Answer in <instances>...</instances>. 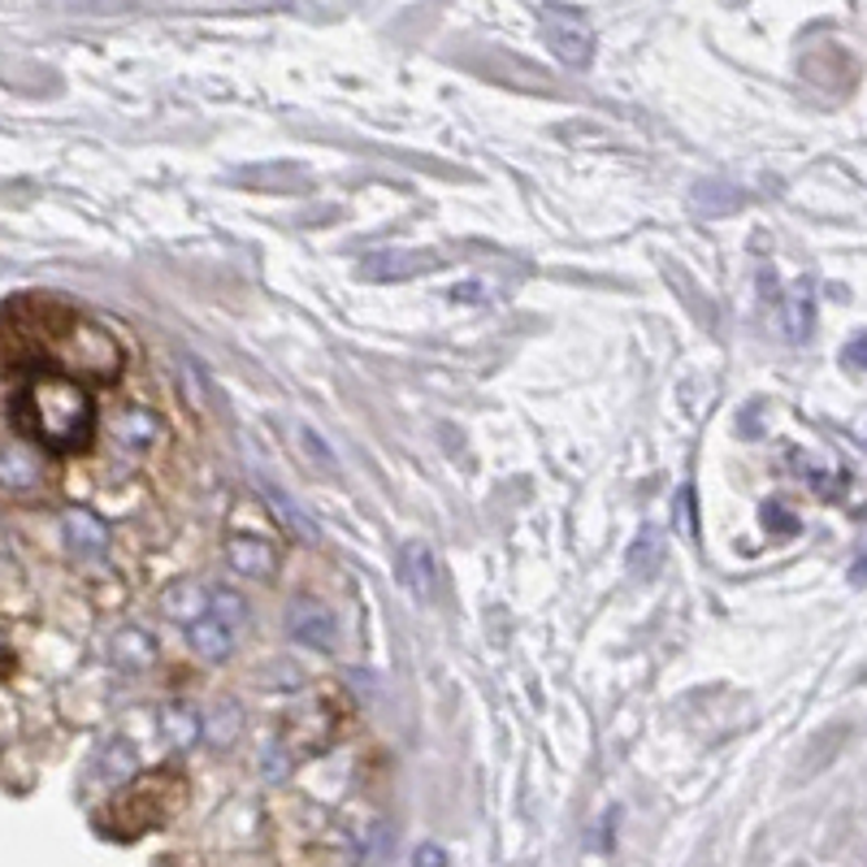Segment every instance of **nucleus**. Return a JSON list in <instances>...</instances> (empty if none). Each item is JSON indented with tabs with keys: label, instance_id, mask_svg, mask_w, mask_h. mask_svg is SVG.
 <instances>
[{
	"label": "nucleus",
	"instance_id": "aec40b11",
	"mask_svg": "<svg viewBox=\"0 0 867 867\" xmlns=\"http://www.w3.org/2000/svg\"><path fill=\"white\" fill-rule=\"evenodd\" d=\"M764 525H772L776 534H794V529H798V525H794V516H789L785 508H776V504L764 508Z\"/></svg>",
	"mask_w": 867,
	"mask_h": 867
},
{
	"label": "nucleus",
	"instance_id": "f8f14e48",
	"mask_svg": "<svg viewBox=\"0 0 867 867\" xmlns=\"http://www.w3.org/2000/svg\"><path fill=\"white\" fill-rule=\"evenodd\" d=\"M660 564H663V534L656 525H647V529L638 534V543L629 547V577H633V581H647Z\"/></svg>",
	"mask_w": 867,
	"mask_h": 867
},
{
	"label": "nucleus",
	"instance_id": "f3484780",
	"mask_svg": "<svg viewBox=\"0 0 867 867\" xmlns=\"http://www.w3.org/2000/svg\"><path fill=\"white\" fill-rule=\"evenodd\" d=\"M208 612L221 616V620H226L235 633L248 625V603H244L235 590H213V599H208Z\"/></svg>",
	"mask_w": 867,
	"mask_h": 867
},
{
	"label": "nucleus",
	"instance_id": "7ed1b4c3",
	"mask_svg": "<svg viewBox=\"0 0 867 867\" xmlns=\"http://www.w3.org/2000/svg\"><path fill=\"white\" fill-rule=\"evenodd\" d=\"M287 629L300 647H312V651H330L334 638H339V625L326 603H317L312 595H296L291 608H287Z\"/></svg>",
	"mask_w": 867,
	"mask_h": 867
},
{
	"label": "nucleus",
	"instance_id": "dca6fc26",
	"mask_svg": "<svg viewBox=\"0 0 867 867\" xmlns=\"http://www.w3.org/2000/svg\"><path fill=\"white\" fill-rule=\"evenodd\" d=\"M265 499H269V508H273L278 516H282V520H287V525H291V534H300V538H317V529L308 525V516L296 508V504H291V499H287L278 486H265Z\"/></svg>",
	"mask_w": 867,
	"mask_h": 867
},
{
	"label": "nucleus",
	"instance_id": "4468645a",
	"mask_svg": "<svg viewBox=\"0 0 867 867\" xmlns=\"http://www.w3.org/2000/svg\"><path fill=\"white\" fill-rule=\"evenodd\" d=\"M153 642L140 633V629H122L117 638H113V660L122 663V668H148L153 663Z\"/></svg>",
	"mask_w": 867,
	"mask_h": 867
},
{
	"label": "nucleus",
	"instance_id": "423d86ee",
	"mask_svg": "<svg viewBox=\"0 0 867 867\" xmlns=\"http://www.w3.org/2000/svg\"><path fill=\"white\" fill-rule=\"evenodd\" d=\"M61 529H65V547H70L79 560H101L104 551H109V529H104L92 512L70 508L65 512V520H61Z\"/></svg>",
	"mask_w": 867,
	"mask_h": 867
},
{
	"label": "nucleus",
	"instance_id": "412c9836",
	"mask_svg": "<svg viewBox=\"0 0 867 867\" xmlns=\"http://www.w3.org/2000/svg\"><path fill=\"white\" fill-rule=\"evenodd\" d=\"M859 364H864V339H855V343L846 348V369H855V373H859Z\"/></svg>",
	"mask_w": 867,
	"mask_h": 867
},
{
	"label": "nucleus",
	"instance_id": "2eb2a0df",
	"mask_svg": "<svg viewBox=\"0 0 867 867\" xmlns=\"http://www.w3.org/2000/svg\"><path fill=\"white\" fill-rule=\"evenodd\" d=\"M161 724H165V737L178 742V746H192L200 737V715L192 712V708H165Z\"/></svg>",
	"mask_w": 867,
	"mask_h": 867
},
{
	"label": "nucleus",
	"instance_id": "9b49d317",
	"mask_svg": "<svg viewBox=\"0 0 867 867\" xmlns=\"http://www.w3.org/2000/svg\"><path fill=\"white\" fill-rule=\"evenodd\" d=\"M781 312H785V334H789L794 343H803V339L812 334V312H816V300H812V282H807V278L789 287V296H785Z\"/></svg>",
	"mask_w": 867,
	"mask_h": 867
},
{
	"label": "nucleus",
	"instance_id": "1a4fd4ad",
	"mask_svg": "<svg viewBox=\"0 0 867 867\" xmlns=\"http://www.w3.org/2000/svg\"><path fill=\"white\" fill-rule=\"evenodd\" d=\"M0 486L13 495H27L40 486V464L22 447H0Z\"/></svg>",
	"mask_w": 867,
	"mask_h": 867
},
{
	"label": "nucleus",
	"instance_id": "6e6552de",
	"mask_svg": "<svg viewBox=\"0 0 867 867\" xmlns=\"http://www.w3.org/2000/svg\"><path fill=\"white\" fill-rule=\"evenodd\" d=\"M400 586L416 595V599H430L434 595V586H438V572H434V556H430V547L425 543H409L404 551H400Z\"/></svg>",
	"mask_w": 867,
	"mask_h": 867
},
{
	"label": "nucleus",
	"instance_id": "f03ea898",
	"mask_svg": "<svg viewBox=\"0 0 867 867\" xmlns=\"http://www.w3.org/2000/svg\"><path fill=\"white\" fill-rule=\"evenodd\" d=\"M178 803H183V776L174 767H161V772H148L144 781H135L131 789H122L113 798L109 819L122 837H135L144 828H156Z\"/></svg>",
	"mask_w": 867,
	"mask_h": 867
},
{
	"label": "nucleus",
	"instance_id": "0eeeda50",
	"mask_svg": "<svg viewBox=\"0 0 867 867\" xmlns=\"http://www.w3.org/2000/svg\"><path fill=\"white\" fill-rule=\"evenodd\" d=\"M235 629L221 620V616H213L205 608L200 616H192V625H187V642H192V651L200 656V660H226L230 651H235Z\"/></svg>",
	"mask_w": 867,
	"mask_h": 867
},
{
	"label": "nucleus",
	"instance_id": "39448f33",
	"mask_svg": "<svg viewBox=\"0 0 867 867\" xmlns=\"http://www.w3.org/2000/svg\"><path fill=\"white\" fill-rule=\"evenodd\" d=\"M226 556H230V568L235 572H244V577H252V581H269L273 572H278V551H273V543H265V538H244V534H235L230 543H226Z\"/></svg>",
	"mask_w": 867,
	"mask_h": 867
},
{
	"label": "nucleus",
	"instance_id": "20e7f679",
	"mask_svg": "<svg viewBox=\"0 0 867 867\" xmlns=\"http://www.w3.org/2000/svg\"><path fill=\"white\" fill-rule=\"evenodd\" d=\"M443 260L434 252H409V248H386L360 260V278L364 282H409L421 273H434Z\"/></svg>",
	"mask_w": 867,
	"mask_h": 867
},
{
	"label": "nucleus",
	"instance_id": "a211bd4d",
	"mask_svg": "<svg viewBox=\"0 0 867 867\" xmlns=\"http://www.w3.org/2000/svg\"><path fill=\"white\" fill-rule=\"evenodd\" d=\"M300 438H305L308 456L317 460V464H321L326 473H339V460H334V452L326 447V438H321V434H312V430H308V425H305V430H300Z\"/></svg>",
	"mask_w": 867,
	"mask_h": 867
},
{
	"label": "nucleus",
	"instance_id": "f257e3e1",
	"mask_svg": "<svg viewBox=\"0 0 867 867\" xmlns=\"http://www.w3.org/2000/svg\"><path fill=\"white\" fill-rule=\"evenodd\" d=\"M13 425L56 456L83 452L96 434L92 395L74 378H35L13 400Z\"/></svg>",
	"mask_w": 867,
	"mask_h": 867
},
{
	"label": "nucleus",
	"instance_id": "6ab92c4d",
	"mask_svg": "<svg viewBox=\"0 0 867 867\" xmlns=\"http://www.w3.org/2000/svg\"><path fill=\"white\" fill-rule=\"evenodd\" d=\"M412 867H447V850L434 846V842H421V846L412 850Z\"/></svg>",
	"mask_w": 867,
	"mask_h": 867
},
{
	"label": "nucleus",
	"instance_id": "9d476101",
	"mask_svg": "<svg viewBox=\"0 0 867 867\" xmlns=\"http://www.w3.org/2000/svg\"><path fill=\"white\" fill-rule=\"evenodd\" d=\"M547 49L560 56L564 65H590V56H595V35L590 31H581V27H551L547 31Z\"/></svg>",
	"mask_w": 867,
	"mask_h": 867
},
{
	"label": "nucleus",
	"instance_id": "ddd939ff",
	"mask_svg": "<svg viewBox=\"0 0 867 867\" xmlns=\"http://www.w3.org/2000/svg\"><path fill=\"white\" fill-rule=\"evenodd\" d=\"M156 434H161V421L144 409L126 412V416L117 421V438H122V447H126V452H144Z\"/></svg>",
	"mask_w": 867,
	"mask_h": 867
}]
</instances>
